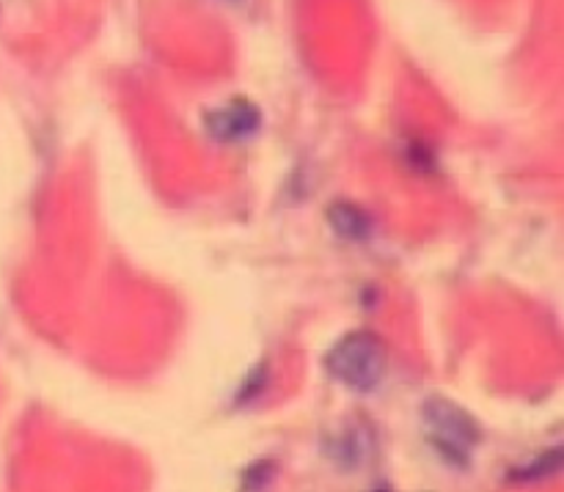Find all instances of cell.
Segmentation results:
<instances>
[{
    "label": "cell",
    "instance_id": "cell-4",
    "mask_svg": "<svg viewBox=\"0 0 564 492\" xmlns=\"http://www.w3.org/2000/svg\"><path fill=\"white\" fill-rule=\"evenodd\" d=\"M564 471V446H556V449L545 451L543 457H538L534 462H529L527 468L516 471V482H540V479L556 477V473Z\"/></svg>",
    "mask_w": 564,
    "mask_h": 492
},
{
    "label": "cell",
    "instance_id": "cell-3",
    "mask_svg": "<svg viewBox=\"0 0 564 492\" xmlns=\"http://www.w3.org/2000/svg\"><path fill=\"white\" fill-rule=\"evenodd\" d=\"M207 127L218 141H237V138L251 135L259 127V110L246 99L224 105L207 116Z\"/></svg>",
    "mask_w": 564,
    "mask_h": 492
},
{
    "label": "cell",
    "instance_id": "cell-5",
    "mask_svg": "<svg viewBox=\"0 0 564 492\" xmlns=\"http://www.w3.org/2000/svg\"><path fill=\"white\" fill-rule=\"evenodd\" d=\"M328 218L330 223H334V229L339 231L341 237H350V240H358V237H364L369 231L367 215H364L361 209L352 207V204H336L328 212Z\"/></svg>",
    "mask_w": 564,
    "mask_h": 492
},
{
    "label": "cell",
    "instance_id": "cell-2",
    "mask_svg": "<svg viewBox=\"0 0 564 492\" xmlns=\"http://www.w3.org/2000/svg\"><path fill=\"white\" fill-rule=\"evenodd\" d=\"M424 422L433 433V444L452 457L455 462H466L474 446L479 444V429L468 413L452 405L449 400H427L424 405Z\"/></svg>",
    "mask_w": 564,
    "mask_h": 492
},
{
    "label": "cell",
    "instance_id": "cell-1",
    "mask_svg": "<svg viewBox=\"0 0 564 492\" xmlns=\"http://www.w3.org/2000/svg\"><path fill=\"white\" fill-rule=\"evenodd\" d=\"M330 378L339 380L350 391L367 394L378 389L389 367V352L383 341L372 334H350L328 352L325 358Z\"/></svg>",
    "mask_w": 564,
    "mask_h": 492
}]
</instances>
